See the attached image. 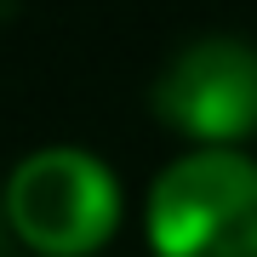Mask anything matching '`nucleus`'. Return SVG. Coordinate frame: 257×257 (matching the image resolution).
Listing matches in <instances>:
<instances>
[{
  "label": "nucleus",
  "instance_id": "f257e3e1",
  "mask_svg": "<svg viewBox=\"0 0 257 257\" xmlns=\"http://www.w3.org/2000/svg\"><path fill=\"white\" fill-rule=\"evenodd\" d=\"M149 240L160 257H257V160L240 149H189L149 189Z\"/></svg>",
  "mask_w": 257,
  "mask_h": 257
},
{
  "label": "nucleus",
  "instance_id": "f03ea898",
  "mask_svg": "<svg viewBox=\"0 0 257 257\" xmlns=\"http://www.w3.org/2000/svg\"><path fill=\"white\" fill-rule=\"evenodd\" d=\"M6 217L29 246L74 257L109 240L120 217V183L92 149L74 143H46L18 160L6 177Z\"/></svg>",
  "mask_w": 257,
  "mask_h": 257
},
{
  "label": "nucleus",
  "instance_id": "7ed1b4c3",
  "mask_svg": "<svg viewBox=\"0 0 257 257\" xmlns=\"http://www.w3.org/2000/svg\"><path fill=\"white\" fill-rule=\"evenodd\" d=\"M155 109L206 149H234L257 126V46L240 35H200L166 57L155 74Z\"/></svg>",
  "mask_w": 257,
  "mask_h": 257
}]
</instances>
